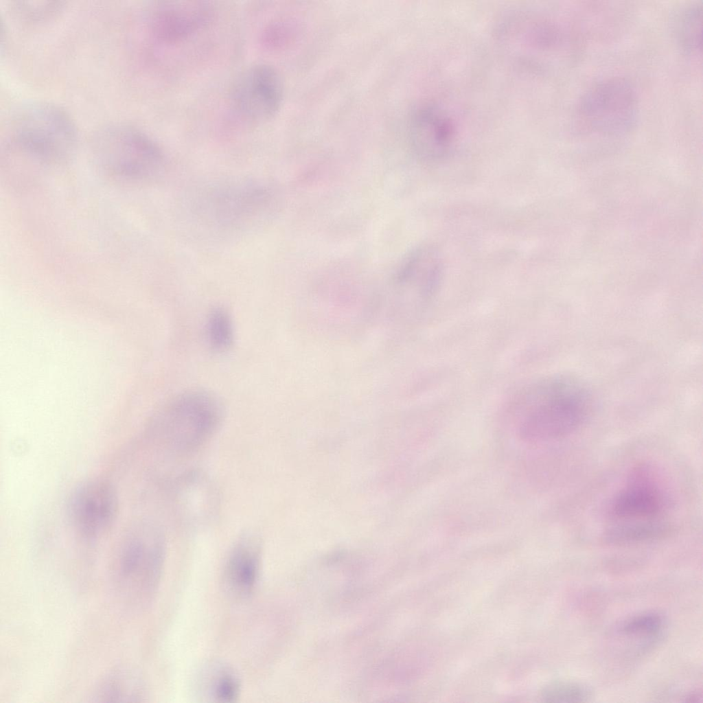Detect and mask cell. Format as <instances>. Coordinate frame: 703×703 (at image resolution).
<instances>
[{
	"mask_svg": "<svg viewBox=\"0 0 703 703\" xmlns=\"http://www.w3.org/2000/svg\"><path fill=\"white\" fill-rule=\"evenodd\" d=\"M146 697V687L139 673L130 667H115L95 686L91 698L99 702H137Z\"/></svg>",
	"mask_w": 703,
	"mask_h": 703,
	"instance_id": "cell-16",
	"label": "cell"
},
{
	"mask_svg": "<svg viewBox=\"0 0 703 703\" xmlns=\"http://www.w3.org/2000/svg\"><path fill=\"white\" fill-rule=\"evenodd\" d=\"M639 111L638 100L632 84L615 77L601 80L589 88L577 106V121L588 132L619 135L634 127Z\"/></svg>",
	"mask_w": 703,
	"mask_h": 703,
	"instance_id": "cell-7",
	"label": "cell"
},
{
	"mask_svg": "<svg viewBox=\"0 0 703 703\" xmlns=\"http://www.w3.org/2000/svg\"><path fill=\"white\" fill-rule=\"evenodd\" d=\"M10 129L16 149L38 165H62L77 151L79 137L73 119L52 102L22 105L13 114Z\"/></svg>",
	"mask_w": 703,
	"mask_h": 703,
	"instance_id": "cell-3",
	"label": "cell"
},
{
	"mask_svg": "<svg viewBox=\"0 0 703 703\" xmlns=\"http://www.w3.org/2000/svg\"><path fill=\"white\" fill-rule=\"evenodd\" d=\"M224 409L214 392L194 389L173 396L151 418L148 437L168 451L179 454L194 452L220 426Z\"/></svg>",
	"mask_w": 703,
	"mask_h": 703,
	"instance_id": "cell-2",
	"label": "cell"
},
{
	"mask_svg": "<svg viewBox=\"0 0 703 703\" xmlns=\"http://www.w3.org/2000/svg\"><path fill=\"white\" fill-rule=\"evenodd\" d=\"M165 555L161 531L147 521L128 527L117 547L114 578L118 588L135 602H145L160 581Z\"/></svg>",
	"mask_w": 703,
	"mask_h": 703,
	"instance_id": "cell-5",
	"label": "cell"
},
{
	"mask_svg": "<svg viewBox=\"0 0 703 703\" xmlns=\"http://www.w3.org/2000/svg\"><path fill=\"white\" fill-rule=\"evenodd\" d=\"M669 531V526L655 520L625 522L610 528L604 538L610 544L625 545L656 540Z\"/></svg>",
	"mask_w": 703,
	"mask_h": 703,
	"instance_id": "cell-17",
	"label": "cell"
},
{
	"mask_svg": "<svg viewBox=\"0 0 703 703\" xmlns=\"http://www.w3.org/2000/svg\"><path fill=\"white\" fill-rule=\"evenodd\" d=\"M407 129L415 149L432 159L448 155L457 137V128L452 115L441 105L431 102L412 110Z\"/></svg>",
	"mask_w": 703,
	"mask_h": 703,
	"instance_id": "cell-11",
	"label": "cell"
},
{
	"mask_svg": "<svg viewBox=\"0 0 703 703\" xmlns=\"http://www.w3.org/2000/svg\"><path fill=\"white\" fill-rule=\"evenodd\" d=\"M284 99L280 74L271 65L256 63L246 68L235 79L229 92L233 110L240 118L251 123L272 119L279 111Z\"/></svg>",
	"mask_w": 703,
	"mask_h": 703,
	"instance_id": "cell-9",
	"label": "cell"
},
{
	"mask_svg": "<svg viewBox=\"0 0 703 703\" xmlns=\"http://www.w3.org/2000/svg\"><path fill=\"white\" fill-rule=\"evenodd\" d=\"M209 206L218 222H233L251 218L264 209L266 193L264 188L244 185L229 186L211 191Z\"/></svg>",
	"mask_w": 703,
	"mask_h": 703,
	"instance_id": "cell-14",
	"label": "cell"
},
{
	"mask_svg": "<svg viewBox=\"0 0 703 703\" xmlns=\"http://www.w3.org/2000/svg\"><path fill=\"white\" fill-rule=\"evenodd\" d=\"M214 17V7L208 1H163L150 8L148 27L157 42L172 45L202 31Z\"/></svg>",
	"mask_w": 703,
	"mask_h": 703,
	"instance_id": "cell-10",
	"label": "cell"
},
{
	"mask_svg": "<svg viewBox=\"0 0 703 703\" xmlns=\"http://www.w3.org/2000/svg\"><path fill=\"white\" fill-rule=\"evenodd\" d=\"M262 562V546L254 536L246 535L234 545L228 555L222 573L226 592L234 599H245L257 583Z\"/></svg>",
	"mask_w": 703,
	"mask_h": 703,
	"instance_id": "cell-13",
	"label": "cell"
},
{
	"mask_svg": "<svg viewBox=\"0 0 703 703\" xmlns=\"http://www.w3.org/2000/svg\"><path fill=\"white\" fill-rule=\"evenodd\" d=\"M14 15L28 23L47 21L56 16L64 8L60 1L15 0L10 5Z\"/></svg>",
	"mask_w": 703,
	"mask_h": 703,
	"instance_id": "cell-20",
	"label": "cell"
},
{
	"mask_svg": "<svg viewBox=\"0 0 703 703\" xmlns=\"http://www.w3.org/2000/svg\"><path fill=\"white\" fill-rule=\"evenodd\" d=\"M520 398L525 412L519 436L531 443L558 439L577 430L586 420L592 401L586 383L571 374L542 379Z\"/></svg>",
	"mask_w": 703,
	"mask_h": 703,
	"instance_id": "cell-1",
	"label": "cell"
},
{
	"mask_svg": "<svg viewBox=\"0 0 703 703\" xmlns=\"http://www.w3.org/2000/svg\"><path fill=\"white\" fill-rule=\"evenodd\" d=\"M663 624V619L660 614L647 612L628 619L623 622L620 630L627 636L652 637L660 632Z\"/></svg>",
	"mask_w": 703,
	"mask_h": 703,
	"instance_id": "cell-22",
	"label": "cell"
},
{
	"mask_svg": "<svg viewBox=\"0 0 703 703\" xmlns=\"http://www.w3.org/2000/svg\"><path fill=\"white\" fill-rule=\"evenodd\" d=\"M205 337L209 348L216 353L229 350L235 340V328L232 316L224 308L216 306L208 313L205 325Z\"/></svg>",
	"mask_w": 703,
	"mask_h": 703,
	"instance_id": "cell-18",
	"label": "cell"
},
{
	"mask_svg": "<svg viewBox=\"0 0 703 703\" xmlns=\"http://www.w3.org/2000/svg\"><path fill=\"white\" fill-rule=\"evenodd\" d=\"M506 49L525 65L543 68L571 56L574 49L570 32L555 21L530 12L509 16L498 30ZM572 55V54H571Z\"/></svg>",
	"mask_w": 703,
	"mask_h": 703,
	"instance_id": "cell-6",
	"label": "cell"
},
{
	"mask_svg": "<svg viewBox=\"0 0 703 703\" xmlns=\"http://www.w3.org/2000/svg\"><path fill=\"white\" fill-rule=\"evenodd\" d=\"M89 151L101 173L126 183L151 179L164 163L159 144L140 128L124 123L108 124L96 130L90 139Z\"/></svg>",
	"mask_w": 703,
	"mask_h": 703,
	"instance_id": "cell-4",
	"label": "cell"
},
{
	"mask_svg": "<svg viewBox=\"0 0 703 703\" xmlns=\"http://www.w3.org/2000/svg\"><path fill=\"white\" fill-rule=\"evenodd\" d=\"M701 698V694L696 692L690 693L684 697L685 702H698Z\"/></svg>",
	"mask_w": 703,
	"mask_h": 703,
	"instance_id": "cell-23",
	"label": "cell"
},
{
	"mask_svg": "<svg viewBox=\"0 0 703 703\" xmlns=\"http://www.w3.org/2000/svg\"><path fill=\"white\" fill-rule=\"evenodd\" d=\"M701 4H693L685 8L678 19L677 36L682 48L688 54H698L702 49Z\"/></svg>",
	"mask_w": 703,
	"mask_h": 703,
	"instance_id": "cell-19",
	"label": "cell"
},
{
	"mask_svg": "<svg viewBox=\"0 0 703 703\" xmlns=\"http://www.w3.org/2000/svg\"><path fill=\"white\" fill-rule=\"evenodd\" d=\"M119 496L114 485L102 478H93L78 484L67 500V512L71 525L88 541L107 534L119 513Z\"/></svg>",
	"mask_w": 703,
	"mask_h": 703,
	"instance_id": "cell-8",
	"label": "cell"
},
{
	"mask_svg": "<svg viewBox=\"0 0 703 703\" xmlns=\"http://www.w3.org/2000/svg\"><path fill=\"white\" fill-rule=\"evenodd\" d=\"M665 507L662 491L642 471L632 476L615 495L610 505L609 514L627 522L655 520Z\"/></svg>",
	"mask_w": 703,
	"mask_h": 703,
	"instance_id": "cell-12",
	"label": "cell"
},
{
	"mask_svg": "<svg viewBox=\"0 0 703 703\" xmlns=\"http://www.w3.org/2000/svg\"><path fill=\"white\" fill-rule=\"evenodd\" d=\"M194 688L198 697L207 702H233L241 692L237 672L228 664L212 660L200 668L195 676Z\"/></svg>",
	"mask_w": 703,
	"mask_h": 703,
	"instance_id": "cell-15",
	"label": "cell"
},
{
	"mask_svg": "<svg viewBox=\"0 0 703 703\" xmlns=\"http://www.w3.org/2000/svg\"><path fill=\"white\" fill-rule=\"evenodd\" d=\"M541 698L547 702H584L592 698V691L579 682L560 681L545 687Z\"/></svg>",
	"mask_w": 703,
	"mask_h": 703,
	"instance_id": "cell-21",
	"label": "cell"
}]
</instances>
